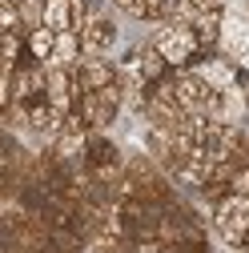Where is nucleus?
I'll return each mask as SVG.
<instances>
[{
	"instance_id": "nucleus-1",
	"label": "nucleus",
	"mask_w": 249,
	"mask_h": 253,
	"mask_svg": "<svg viewBox=\"0 0 249 253\" xmlns=\"http://www.w3.org/2000/svg\"><path fill=\"white\" fill-rule=\"evenodd\" d=\"M149 41L157 44V52L169 60L173 73L193 69L197 60L205 56V48H201V41H197V33H193L189 24H169V20H161V24H153V37H149Z\"/></svg>"
},
{
	"instance_id": "nucleus-2",
	"label": "nucleus",
	"mask_w": 249,
	"mask_h": 253,
	"mask_svg": "<svg viewBox=\"0 0 249 253\" xmlns=\"http://www.w3.org/2000/svg\"><path fill=\"white\" fill-rule=\"evenodd\" d=\"M209 221H213V233H217V241H221L225 249H233V253L245 249V237H249V197L229 193L225 201L213 205Z\"/></svg>"
},
{
	"instance_id": "nucleus-3",
	"label": "nucleus",
	"mask_w": 249,
	"mask_h": 253,
	"mask_svg": "<svg viewBox=\"0 0 249 253\" xmlns=\"http://www.w3.org/2000/svg\"><path fill=\"white\" fill-rule=\"evenodd\" d=\"M77 113L84 117V125H88L92 133H109L113 121L124 113V84L117 81V84H109L101 92H84L81 105H77Z\"/></svg>"
},
{
	"instance_id": "nucleus-4",
	"label": "nucleus",
	"mask_w": 249,
	"mask_h": 253,
	"mask_svg": "<svg viewBox=\"0 0 249 253\" xmlns=\"http://www.w3.org/2000/svg\"><path fill=\"white\" fill-rule=\"evenodd\" d=\"M81 41H84V52H88V56H109V48L117 44V20H113L101 4H92L88 24L81 28Z\"/></svg>"
},
{
	"instance_id": "nucleus-5",
	"label": "nucleus",
	"mask_w": 249,
	"mask_h": 253,
	"mask_svg": "<svg viewBox=\"0 0 249 253\" xmlns=\"http://www.w3.org/2000/svg\"><path fill=\"white\" fill-rule=\"evenodd\" d=\"M205 117L209 121H221V125H241L249 121V97H245V88H225V92H213L209 105H205Z\"/></svg>"
},
{
	"instance_id": "nucleus-6",
	"label": "nucleus",
	"mask_w": 249,
	"mask_h": 253,
	"mask_svg": "<svg viewBox=\"0 0 249 253\" xmlns=\"http://www.w3.org/2000/svg\"><path fill=\"white\" fill-rule=\"evenodd\" d=\"M73 77H77L81 92H101V88H109V84L121 81L117 60H109V56H88V52L81 56V65L73 69Z\"/></svg>"
},
{
	"instance_id": "nucleus-7",
	"label": "nucleus",
	"mask_w": 249,
	"mask_h": 253,
	"mask_svg": "<svg viewBox=\"0 0 249 253\" xmlns=\"http://www.w3.org/2000/svg\"><path fill=\"white\" fill-rule=\"evenodd\" d=\"M193 73L213 88V92H225V88H237L241 84V69L233 65L229 56H221V52H209V56H201L197 65H193Z\"/></svg>"
},
{
	"instance_id": "nucleus-8",
	"label": "nucleus",
	"mask_w": 249,
	"mask_h": 253,
	"mask_svg": "<svg viewBox=\"0 0 249 253\" xmlns=\"http://www.w3.org/2000/svg\"><path fill=\"white\" fill-rule=\"evenodd\" d=\"M173 88H177V105H181L185 113H205V105H209V97H213V88H209L193 69L173 73Z\"/></svg>"
},
{
	"instance_id": "nucleus-9",
	"label": "nucleus",
	"mask_w": 249,
	"mask_h": 253,
	"mask_svg": "<svg viewBox=\"0 0 249 253\" xmlns=\"http://www.w3.org/2000/svg\"><path fill=\"white\" fill-rule=\"evenodd\" d=\"M81 56H84L81 33H56V52H52V60H48L44 69H77Z\"/></svg>"
},
{
	"instance_id": "nucleus-10",
	"label": "nucleus",
	"mask_w": 249,
	"mask_h": 253,
	"mask_svg": "<svg viewBox=\"0 0 249 253\" xmlns=\"http://www.w3.org/2000/svg\"><path fill=\"white\" fill-rule=\"evenodd\" d=\"M221 24H225V8H221V12H201V16L193 20V33H197L205 56L221 48Z\"/></svg>"
},
{
	"instance_id": "nucleus-11",
	"label": "nucleus",
	"mask_w": 249,
	"mask_h": 253,
	"mask_svg": "<svg viewBox=\"0 0 249 253\" xmlns=\"http://www.w3.org/2000/svg\"><path fill=\"white\" fill-rule=\"evenodd\" d=\"M137 60H141V77L149 81V84H157V81H165L173 69H169V60L157 52V44L153 41H145V44H137Z\"/></svg>"
},
{
	"instance_id": "nucleus-12",
	"label": "nucleus",
	"mask_w": 249,
	"mask_h": 253,
	"mask_svg": "<svg viewBox=\"0 0 249 253\" xmlns=\"http://www.w3.org/2000/svg\"><path fill=\"white\" fill-rule=\"evenodd\" d=\"M52 52H56V33H52V28L41 24V28H33V33L24 37V56H28V60H37V65H48Z\"/></svg>"
},
{
	"instance_id": "nucleus-13",
	"label": "nucleus",
	"mask_w": 249,
	"mask_h": 253,
	"mask_svg": "<svg viewBox=\"0 0 249 253\" xmlns=\"http://www.w3.org/2000/svg\"><path fill=\"white\" fill-rule=\"evenodd\" d=\"M73 4L77 0H48L44 4V28H52V33H73Z\"/></svg>"
},
{
	"instance_id": "nucleus-14",
	"label": "nucleus",
	"mask_w": 249,
	"mask_h": 253,
	"mask_svg": "<svg viewBox=\"0 0 249 253\" xmlns=\"http://www.w3.org/2000/svg\"><path fill=\"white\" fill-rule=\"evenodd\" d=\"M44 4H48V0H16L20 20H24V33H33V28L44 24Z\"/></svg>"
},
{
	"instance_id": "nucleus-15",
	"label": "nucleus",
	"mask_w": 249,
	"mask_h": 253,
	"mask_svg": "<svg viewBox=\"0 0 249 253\" xmlns=\"http://www.w3.org/2000/svg\"><path fill=\"white\" fill-rule=\"evenodd\" d=\"M113 8H117V12H124V16H133V20L157 24V20H153V12H149V4H145V0H113Z\"/></svg>"
},
{
	"instance_id": "nucleus-16",
	"label": "nucleus",
	"mask_w": 249,
	"mask_h": 253,
	"mask_svg": "<svg viewBox=\"0 0 249 253\" xmlns=\"http://www.w3.org/2000/svg\"><path fill=\"white\" fill-rule=\"evenodd\" d=\"M229 193H241V197H249V165H241V169L233 173V181H229Z\"/></svg>"
},
{
	"instance_id": "nucleus-17",
	"label": "nucleus",
	"mask_w": 249,
	"mask_h": 253,
	"mask_svg": "<svg viewBox=\"0 0 249 253\" xmlns=\"http://www.w3.org/2000/svg\"><path fill=\"white\" fill-rule=\"evenodd\" d=\"M189 4H193L197 12H221V8H225V0H189Z\"/></svg>"
},
{
	"instance_id": "nucleus-18",
	"label": "nucleus",
	"mask_w": 249,
	"mask_h": 253,
	"mask_svg": "<svg viewBox=\"0 0 249 253\" xmlns=\"http://www.w3.org/2000/svg\"><path fill=\"white\" fill-rule=\"evenodd\" d=\"M237 253H249V249H237Z\"/></svg>"
}]
</instances>
